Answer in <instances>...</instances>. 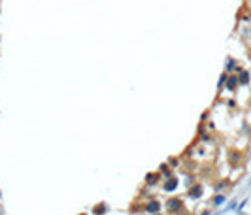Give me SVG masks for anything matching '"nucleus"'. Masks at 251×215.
<instances>
[]
</instances>
